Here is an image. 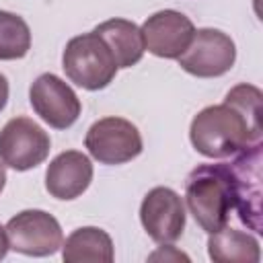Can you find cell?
Returning <instances> with one entry per match:
<instances>
[{
  "label": "cell",
  "mask_w": 263,
  "mask_h": 263,
  "mask_svg": "<svg viewBox=\"0 0 263 263\" xmlns=\"http://www.w3.org/2000/svg\"><path fill=\"white\" fill-rule=\"evenodd\" d=\"M263 92L253 84L232 86L224 103L203 107L189 125L193 148L205 158L234 156L242 148L261 142Z\"/></svg>",
  "instance_id": "6da1fadb"
},
{
  "label": "cell",
  "mask_w": 263,
  "mask_h": 263,
  "mask_svg": "<svg viewBox=\"0 0 263 263\" xmlns=\"http://www.w3.org/2000/svg\"><path fill=\"white\" fill-rule=\"evenodd\" d=\"M185 203L197 226L208 234L224 228L230 210H234L226 162L195 166L185 181Z\"/></svg>",
  "instance_id": "7a4b0ae2"
},
{
  "label": "cell",
  "mask_w": 263,
  "mask_h": 263,
  "mask_svg": "<svg viewBox=\"0 0 263 263\" xmlns=\"http://www.w3.org/2000/svg\"><path fill=\"white\" fill-rule=\"evenodd\" d=\"M62 68L68 80L84 90H101L109 86L119 70L109 45L95 31L76 35L66 43Z\"/></svg>",
  "instance_id": "3957f363"
},
{
  "label": "cell",
  "mask_w": 263,
  "mask_h": 263,
  "mask_svg": "<svg viewBox=\"0 0 263 263\" xmlns=\"http://www.w3.org/2000/svg\"><path fill=\"white\" fill-rule=\"evenodd\" d=\"M236 158L232 162H226L228 179H230V191H232V203L238 214V220L255 230H261V160H263V142L251 144L234 154Z\"/></svg>",
  "instance_id": "277c9868"
},
{
  "label": "cell",
  "mask_w": 263,
  "mask_h": 263,
  "mask_svg": "<svg viewBox=\"0 0 263 263\" xmlns=\"http://www.w3.org/2000/svg\"><path fill=\"white\" fill-rule=\"evenodd\" d=\"M84 146L101 164H125L142 154L144 142L132 121L123 117H103L88 127Z\"/></svg>",
  "instance_id": "5b68a950"
},
{
  "label": "cell",
  "mask_w": 263,
  "mask_h": 263,
  "mask_svg": "<svg viewBox=\"0 0 263 263\" xmlns=\"http://www.w3.org/2000/svg\"><path fill=\"white\" fill-rule=\"evenodd\" d=\"M51 148L49 134L31 117H12L0 129V160L14 171L39 166Z\"/></svg>",
  "instance_id": "8992f818"
},
{
  "label": "cell",
  "mask_w": 263,
  "mask_h": 263,
  "mask_svg": "<svg viewBox=\"0 0 263 263\" xmlns=\"http://www.w3.org/2000/svg\"><path fill=\"white\" fill-rule=\"evenodd\" d=\"M177 62L191 76L216 78L234 66L236 45L224 31L203 27L193 33L189 47L177 58Z\"/></svg>",
  "instance_id": "52a82bcc"
},
{
  "label": "cell",
  "mask_w": 263,
  "mask_h": 263,
  "mask_svg": "<svg viewBox=\"0 0 263 263\" xmlns=\"http://www.w3.org/2000/svg\"><path fill=\"white\" fill-rule=\"evenodd\" d=\"M4 228L10 249L29 257L53 255L64 242L60 222L43 210H23L12 216Z\"/></svg>",
  "instance_id": "ba28073f"
},
{
  "label": "cell",
  "mask_w": 263,
  "mask_h": 263,
  "mask_svg": "<svg viewBox=\"0 0 263 263\" xmlns=\"http://www.w3.org/2000/svg\"><path fill=\"white\" fill-rule=\"evenodd\" d=\"M29 101L33 111L53 129H68L82 111V103L72 86L51 72L35 78L29 88Z\"/></svg>",
  "instance_id": "9c48e42d"
},
{
  "label": "cell",
  "mask_w": 263,
  "mask_h": 263,
  "mask_svg": "<svg viewBox=\"0 0 263 263\" xmlns=\"http://www.w3.org/2000/svg\"><path fill=\"white\" fill-rule=\"evenodd\" d=\"M140 222L158 245L179 240L185 230V203L181 195L171 187L150 189L140 203Z\"/></svg>",
  "instance_id": "30bf717a"
},
{
  "label": "cell",
  "mask_w": 263,
  "mask_h": 263,
  "mask_svg": "<svg viewBox=\"0 0 263 263\" xmlns=\"http://www.w3.org/2000/svg\"><path fill=\"white\" fill-rule=\"evenodd\" d=\"M144 47L164 60H177L191 43L195 27L189 16H185L179 10L164 8L154 14H150L144 25L140 27Z\"/></svg>",
  "instance_id": "8fae6325"
},
{
  "label": "cell",
  "mask_w": 263,
  "mask_h": 263,
  "mask_svg": "<svg viewBox=\"0 0 263 263\" xmlns=\"http://www.w3.org/2000/svg\"><path fill=\"white\" fill-rule=\"evenodd\" d=\"M92 181V162L80 150L60 152L45 171V189L55 199L80 197Z\"/></svg>",
  "instance_id": "7c38bea8"
},
{
  "label": "cell",
  "mask_w": 263,
  "mask_h": 263,
  "mask_svg": "<svg viewBox=\"0 0 263 263\" xmlns=\"http://www.w3.org/2000/svg\"><path fill=\"white\" fill-rule=\"evenodd\" d=\"M111 49L117 68H132L136 66L146 47L142 39V31L134 21L127 18H109L92 29Z\"/></svg>",
  "instance_id": "4fadbf2b"
},
{
  "label": "cell",
  "mask_w": 263,
  "mask_h": 263,
  "mask_svg": "<svg viewBox=\"0 0 263 263\" xmlns=\"http://www.w3.org/2000/svg\"><path fill=\"white\" fill-rule=\"evenodd\" d=\"M115 257L111 236L97 226L76 228L62 242V259L66 263H111Z\"/></svg>",
  "instance_id": "5bb4252c"
},
{
  "label": "cell",
  "mask_w": 263,
  "mask_h": 263,
  "mask_svg": "<svg viewBox=\"0 0 263 263\" xmlns=\"http://www.w3.org/2000/svg\"><path fill=\"white\" fill-rule=\"evenodd\" d=\"M208 255L216 263H257L261 259L259 240L242 230L220 228L208 238Z\"/></svg>",
  "instance_id": "9a60e30c"
},
{
  "label": "cell",
  "mask_w": 263,
  "mask_h": 263,
  "mask_svg": "<svg viewBox=\"0 0 263 263\" xmlns=\"http://www.w3.org/2000/svg\"><path fill=\"white\" fill-rule=\"evenodd\" d=\"M31 49V29L14 12L0 10V60H21Z\"/></svg>",
  "instance_id": "2e32d148"
},
{
  "label": "cell",
  "mask_w": 263,
  "mask_h": 263,
  "mask_svg": "<svg viewBox=\"0 0 263 263\" xmlns=\"http://www.w3.org/2000/svg\"><path fill=\"white\" fill-rule=\"evenodd\" d=\"M8 103V80L4 74H0V111L6 107Z\"/></svg>",
  "instance_id": "e0dca14e"
},
{
  "label": "cell",
  "mask_w": 263,
  "mask_h": 263,
  "mask_svg": "<svg viewBox=\"0 0 263 263\" xmlns=\"http://www.w3.org/2000/svg\"><path fill=\"white\" fill-rule=\"evenodd\" d=\"M8 249H10V245H8V236H6V228L0 224V261L6 257V253H8Z\"/></svg>",
  "instance_id": "ac0fdd59"
},
{
  "label": "cell",
  "mask_w": 263,
  "mask_h": 263,
  "mask_svg": "<svg viewBox=\"0 0 263 263\" xmlns=\"http://www.w3.org/2000/svg\"><path fill=\"white\" fill-rule=\"evenodd\" d=\"M4 185H6V164L0 160V193H2Z\"/></svg>",
  "instance_id": "d6986e66"
}]
</instances>
